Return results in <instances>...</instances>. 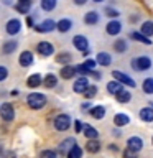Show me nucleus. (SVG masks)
<instances>
[{"label":"nucleus","instance_id":"f257e3e1","mask_svg":"<svg viewBox=\"0 0 153 158\" xmlns=\"http://www.w3.org/2000/svg\"><path fill=\"white\" fill-rule=\"evenodd\" d=\"M27 104H28L30 109H33V110L43 109L46 106V96H44V94H39V92H31V94H28V97H27Z\"/></svg>","mask_w":153,"mask_h":158},{"label":"nucleus","instance_id":"f03ea898","mask_svg":"<svg viewBox=\"0 0 153 158\" xmlns=\"http://www.w3.org/2000/svg\"><path fill=\"white\" fill-rule=\"evenodd\" d=\"M132 66H133V69H137V71H147V69L151 68V59L147 58V56H140V58L133 59Z\"/></svg>","mask_w":153,"mask_h":158},{"label":"nucleus","instance_id":"7ed1b4c3","mask_svg":"<svg viewBox=\"0 0 153 158\" xmlns=\"http://www.w3.org/2000/svg\"><path fill=\"white\" fill-rule=\"evenodd\" d=\"M0 115H2V118H3V120H7V122L13 120V118H15V109H13L12 104H10V102L2 104V106H0Z\"/></svg>","mask_w":153,"mask_h":158},{"label":"nucleus","instance_id":"20e7f679","mask_svg":"<svg viewBox=\"0 0 153 158\" xmlns=\"http://www.w3.org/2000/svg\"><path fill=\"white\" fill-rule=\"evenodd\" d=\"M69 125H71V117L66 115V114H61V115H58L56 118H54V127L58 128V130H68Z\"/></svg>","mask_w":153,"mask_h":158},{"label":"nucleus","instance_id":"39448f33","mask_svg":"<svg viewBox=\"0 0 153 158\" xmlns=\"http://www.w3.org/2000/svg\"><path fill=\"white\" fill-rule=\"evenodd\" d=\"M5 30H7V33L10 35V36H15V35H18L20 30H22V22H20L18 18L8 20L7 25H5Z\"/></svg>","mask_w":153,"mask_h":158},{"label":"nucleus","instance_id":"423d86ee","mask_svg":"<svg viewBox=\"0 0 153 158\" xmlns=\"http://www.w3.org/2000/svg\"><path fill=\"white\" fill-rule=\"evenodd\" d=\"M112 77L117 79L120 84H127L128 87H135V81H133V79L128 76V74L122 73V71H114V73H112Z\"/></svg>","mask_w":153,"mask_h":158},{"label":"nucleus","instance_id":"0eeeda50","mask_svg":"<svg viewBox=\"0 0 153 158\" xmlns=\"http://www.w3.org/2000/svg\"><path fill=\"white\" fill-rule=\"evenodd\" d=\"M56 28V22L51 18H48V20H43L39 25H36L35 27V30H36L38 33H49V31H53V30Z\"/></svg>","mask_w":153,"mask_h":158},{"label":"nucleus","instance_id":"6e6552de","mask_svg":"<svg viewBox=\"0 0 153 158\" xmlns=\"http://www.w3.org/2000/svg\"><path fill=\"white\" fill-rule=\"evenodd\" d=\"M72 44H74V48L79 49L81 53L89 49V41H87L86 36H82V35H76V36L72 38Z\"/></svg>","mask_w":153,"mask_h":158},{"label":"nucleus","instance_id":"1a4fd4ad","mask_svg":"<svg viewBox=\"0 0 153 158\" xmlns=\"http://www.w3.org/2000/svg\"><path fill=\"white\" fill-rule=\"evenodd\" d=\"M36 51L41 54V56L48 58V56H51V54L54 53V46L51 43H48V41H41V43L36 44Z\"/></svg>","mask_w":153,"mask_h":158},{"label":"nucleus","instance_id":"9d476101","mask_svg":"<svg viewBox=\"0 0 153 158\" xmlns=\"http://www.w3.org/2000/svg\"><path fill=\"white\" fill-rule=\"evenodd\" d=\"M35 61V58H33V53L31 51H23V53H20V58H18V63H20V66L22 68H30L33 64Z\"/></svg>","mask_w":153,"mask_h":158},{"label":"nucleus","instance_id":"9b49d317","mask_svg":"<svg viewBox=\"0 0 153 158\" xmlns=\"http://www.w3.org/2000/svg\"><path fill=\"white\" fill-rule=\"evenodd\" d=\"M43 84V77H41V74H31V76H28V79H27V86L30 87V89H36L38 86H41Z\"/></svg>","mask_w":153,"mask_h":158},{"label":"nucleus","instance_id":"f8f14e48","mask_svg":"<svg viewBox=\"0 0 153 158\" xmlns=\"http://www.w3.org/2000/svg\"><path fill=\"white\" fill-rule=\"evenodd\" d=\"M89 87V81H87V77H79L76 82H74V92H77V94H84V91Z\"/></svg>","mask_w":153,"mask_h":158},{"label":"nucleus","instance_id":"ddd939ff","mask_svg":"<svg viewBox=\"0 0 153 158\" xmlns=\"http://www.w3.org/2000/svg\"><path fill=\"white\" fill-rule=\"evenodd\" d=\"M120 30H122V25H120V22H117V20H112V22H109L107 27H105V31H107L109 35H112V36L118 35V33H120Z\"/></svg>","mask_w":153,"mask_h":158},{"label":"nucleus","instance_id":"4468645a","mask_svg":"<svg viewBox=\"0 0 153 158\" xmlns=\"http://www.w3.org/2000/svg\"><path fill=\"white\" fill-rule=\"evenodd\" d=\"M18 48V41L17 40H8V41H5L2 44V53L3 54H12L15 53V49Z\"/></svg>","mask_w":153,"mask_h":158},{"label":"nucleus","instance_id":"2eb2a0df","mask_svg":"<svg viewBox=\"0 0 153 158\" xmlns=\"http://www.w3.org/2000/svg\"><path fill=\"white\" fill-rule=\"evenodd\" d=\"M127 147L132 148V150H135V152H140L143 148V140L140 137H130L127 142Z\"/></svg>","mask_w":153,"mask_h":158},{"label":"nucleus","instance_id":"dca6fc26","mask_svg":"<svg viewBox=\"0 0 153 158\" xmlns=\"http://www.w3.org/2000/svg\"><path fill=\"white\" fill-rule=\"evenodd\" d=\"M30 8H31V0H18L15 3V10L18 13H28Z\"/></svg>","mask_w":153,"mask_h":158},{"label":"nucleus","instance_id":"f3484780","mask_svg":"<svg viewBox=\"0 0 153 158\" xmlns=\"http://www.w3.org/2000/svg\"><path fill=\"white\" fill-rule=\"evenodd\" d=\"M71 28H72V22L69 18H61L59 22H56V30H58V31H61V33H66Z\"/></svg>","mask_w":153,"mask_h":158},{"label":"nucleus","instance_id":"a211bd4d","mask_svg":"<svg viewBox=\"0 0 153 158\" xmlns=\"http://www.w3.org/2000/svg\"><path fill=\"white\" fill-rule=\"evenodd\" d=\"M96 61L101 64V66H110L112 56L109 53H105V51H101V53H97V59H96Z\"/></svg>","mask_w":153,"mask_h":158},{"label":"nucleus","instance_id":"6ab92c4d","mask_svg":"<svg viewBox=\"0 0 153 158\" xmlns=\"http://www.w3.org/2000/svg\"><path fill=\"white\" fill-rule=\"evenodd\" d=\"M74 74H76V68L71 66V64H66V66L61 68V77L63 79H72Z\"/></svg>","mask_w":153,"mask_h":158},{"label":"nucleus","instance_id":"aec40b11","mask_svg":"<svg viewBox=\"0 0 153 158\" xmlns=\"http://www.w3.org/2000/svg\"><path fill=\"white\" fill-rule=\"evenodd\" d=\"M99 22V13L97 12H87L86 15H84V23L86 25H96Z\"/></svg>","mask_w":153,"mask_h":158},{"label":"nucleus","instance_id":"412c9836","mask_svg":"<svg viewBox=\"0 0 153 158\" xmlns=\"http://www.w3.org/2000/svg\"><path fill=\"white\" fill-rule=\"evenodd\" d=\"M58 84V77L54 76V74H46V76L43 77V86L44 87H48V89H51L54 87Z\"/></svg>","mask_w":153,"mask_h":158},{"label":"nucleus","instance_id":"4be33fe9","mask_svg":"<svg viewBox=\"0 0 153 158\" xmlns=\"http://www.w3.org/2000/svg\"><path fill=\"white\" fill-rule=\"evenodd\" d=\"M140 118L143 122H153V107H145L140 110Z\"/></svg>","mask_w":153,"mask_h":158},{"label":"nucleus","instance_id":"5701e85b","mask_svg":"<svg viewBox=\"0 0 153 158\" xmlns=\"http://www.w3.org/2000/svg\"><path fill=\"white\" fill-rule=\"evenodd\" d=\"M91 115L94 118H97V120H101V118H104V115H105V107L104 106H96L91 109Z\"/></svg>","mask_w":153,"mask_h":158},{"label":"nucleus","instance_id":"b1692460","mask_svg":"<svg viewBox=\"0 0 153 158\" xmlns=\"http://www.w3.org/2000/svg\"><path fill=\"white\" fill-rule=\"evenodd\" d=\"M114 122H115L117 127H123L130 122V117H128L127 114H117V115L114 117Z\"/></svg>","mask_w":153,"mask_h":158},{"label":"nucleus","instance_id":"393cba45","mask_svg":"<svg viewBox=\"0 0 153 158\" xmlns=\"http://www.w3.org/2000/svg\"><path fill=\"white\" fill-rule=\"evenodd\" d=\"M115 99H117L118 102H122V104H127V102L132 99V94L127 92L125 89H122V91H118V92L115 94Z\"/></svg>","mask_w":153,"mask_h":158},{"label":"nucleus","instance_id":"a878e982","mask_svg":"<svg viewBox=\"0 0 153 158\" xmlns=\"http://www.w3.org/2000/svg\"><path fill=\"white\" fill-rule=\"evenodd\" d=\"M39 5H41V8L44 10V12H51V10L56 8L58 0H41V2H39Z\"/></svg>","mask_w":153,"mask_h":158},{"label":"nucleus","instance_id":"bb28decb","mask_svg":"<svg viewBox=\"0 0 153 158\" xmlns=\"http://www.w3.org/2000/svg\"><path fill=\"white\" fill-rule=\"evenodd\" d=\"M86 150H87L89 153H97L99 150H101V143H99L96 138H92V140H89V142H87Z\"/></svg>","mask_w":153,"mask_h":158},{"label":"nucleus","instance_id":"cd10ccee","mask_svg":"<svg viewBox=\"0 0 153 158\" xmlns=\"http://www.w3.org/2000/svg\"><path fill=\"white\" fill-rule=\"evenodd\" d=\"M54 59H56V63H59V64H64V66H66V64L71 63L72 56H71L69 53H59V54H58V56L54 58Z\"/></svg>","mask_w":153,"mask_h":158},{"label":"nucleus","instance_id":"c85d7f7f","mask_svg":"<svg viewBox=\"0 0 153 158\" xmlns=\"http://www.w3.org/2000/svg\"><path fill=\"white\" fill-rule=\"evenodd\" d=\"M84 135H86L89 140H92V138H97L99 137V132L94 127H91V125H84Z\"/></svg>","mask_w":153,"mask_h":158},{"label":"nucleus","instance_id":"c756f323","mask_svg":"<svg viewBox=\"0 0 153 158\" xmlns=\"http://www.w3.org/2000/svg\"><path fill=\"white\" fill-rule=\"evenodd\" d=\"M130 36L133 38V40H137V41H140V43H143V44H151V40H148V36H145L143 33H138V31H133Z\"/></svg>","mask_w":153,"mask_h":158},{"label":"nucleus","instance_id":"7c9ffc66","mask_svg":"<svg viewBox=\"0 0 153 158\" xmlns=\"http://www.w3.org/2000/svg\"><path fill=\"white\" fill-rule=\"evenodd\" d=\"M114 49H115L117 53H125L127 51V40H117V41L114 43Z\"/></svg>","mask_w":153,"mask_h":158},{"label":"nucleus","instance_id":"2f4dec72","mask_svg":"<svg viewBox=\"0 0 153 158\" xmlns=\"http://www.w3.org/2000/svg\"><path fill=\"white\" fill-rule=\"evenodd\" d=\"M107 91L110 92V94H117L118 91H122L120 82H118V81H110V82L107 84Z\"/></svg>","mask_w":153,"mask_h":158},{"label":"nucleus","instance_id":"473e14b6","mask_svg":"<svg viewBox=\"0 0 153 158\" xmlns=\"http://www.w3.org/2000/svg\"><path fill=\"white\" fill-rule=\"evenodd\" d=\"M143 92L145 94H153V77H147L143 81Z\"/></svg>","mask_w":153,"mask_h":158},{"label":"nucleus","instance_id":"72a5a7b5","mask_svg":"<svg viewBox=\"0 0 153 158\" xmlns=\"http://www.w3.org/2000/svg\"><path fill=\"white\" fill-rule=\"evenodd\" d=\"M68 156H69V158H82V150H81V147L74 145L71 150L68 152Z\"/></svg>","mask_w":153,"mask_h":158},{"label":"nucleus","instance_id":"f704fd0d","mask_svg":"<svg viewBox=\"0 0 153 158\" xmlns=\"http://www.w3.org/2000/svg\"><path fill=\"white\" fill-rule=\"evenodd\" d=\"M142 33L145 36H151L153 35V22H145L142 25Z\"/></svg>","mask_w":153,"mask_h":158},{"label":"nucleus","instance_id":"c9c22d12","mask_svg":"<svg viewBox=\"0 0 153 158\" xmlns=\"http://www.w3.org/2000/svg\"><path fill=\"white\" fill-rule=\"evenodd\" d=\"M74 145H76V140L74 138H68V140H64L61 143V150H71Z\"/></svg>","mask_w":153,"mask_h":158},{"label":"nucleus","instance_id":"e433bc0d","mask_svg":"<svg viewBox=\"0 0 153 158\" xmlns=\"http://www.w3.org/2000/svg\"><path fill=\"white\" fill-rule=\"evenodd\" d=\"M96 64H97V61H94V59H86V61L82 63V66L87 69V71H94L96 69Z\"/></svg>","mask_w":153,"mask_h":158},{"label":"nucleus","instance_id":"4c0bfd02","mask_svg":"<svg viewBox=\"0 0 153 158\" xmlns=\"http://www.w3.org/2000/svg\"><path fill=\"white\" fill-rule=\"evenodd\" d=\"M39 158H58V153L53 150H43L39 153Z\"/></svg>","mask_w":153,"mask_h":158},{"label":"nucleus","instance_id":"58836bf2","mask_svg":"<svg viewBox=\"0 0 153 158\" xmlns=\"http://www.w3.org/2000/svg\"><path fill=\"white\" fill-rule=\"evenodd\" d=\"M97 94V87L96 86H89L86 91H84V96H86L87 99H91V97H94Z\"/></svg>","mask_w":153,"mask_h":158},{"label":"nucleus","instance_id":"ea45409f","mask_svg":"<svg viewBox=\"0 0 153 158\" xmlns=\"http://www.w3.org/2000/svg\"><path fill=\"white\" fill-rule=\"evenodd\" d=\"M123 158H137V152L127 147V148H125V152H123Z\"/></svg>","mask_w":153,"mask_h":158},{"label":"nucleus","instance_id":"a19ab883","mask_svg":"<svg viewBox=\"0 0 153 158\" xmlns=\"http://www.w3.org/2000/svg\"><path fill=\"white\" fill-rule=\"evenodd\" d=\"M7 77H8V69L5 66H0V82L5 81Z\"/></svg>","mask_w":153,"mask_h":158},{"label":"nucleus","instance_id":"79ce46f5","mask_svg":"<svg viewBox=\"0 0 153 158\" xmlns=\"http://www.w3.org/2000/svg\"><path fill=\"white\" fill-rule=\"evenodd\" d=\"M105 15H109V17H117L118 12H117V10H114V8H105Z\"/></svg>","mask_w":153,"mask_h":158},{"label":"nucleus","instance_id":"37998d69","mask_svg":"<svg viewBox=\"0 0 153 158\" xmlns=\"http://www.w3.org/2000/svg\"><path fill=\"white\" fill-rule=\"evenodd\" d=\"M74 127H76V132H82V130H84V125H82V123L79 122V120L74 123Z\"/></svg>","mask_w":153,"mask_h":158},{"label":"nucleus","instance_id":"c03bdc74","mask_svg":"<svg viewBox=\"0 0 153 158\" xmlns=\"http://www.w3.org/2000/svg\"><path fill=\"white\" fill-rule=\"evenodd\" d=\"M82 110H91V104H89V102H84V104H82Z\"/></svg>","mask_w":153,"mask_h":158},{"label":"nucleus","instance_id":"a18cd8bd","mask_svg":"<svg viewBox=\"0 0 153 158\" xmlns=\"http://www.w3.org/2000/svg\"><path fill=\"white\" fill-rule=\"evenodd\" d=\"M27 27H33V18L31 17H27Z\"/></svg>","mask_w":153,"mask_h":158},{"label":"nucleus","instance_id":"49530a36","mask_svg":"<svg viewBox=\"0 0 153 158\" xmlns=\"http://www.w3.org/2000/svg\"><path fill=\"white\" fill-rule=\"evenodd\" d=\"M86 2H87V0H74V3H76V5H84Z\"/></svg>","mask_w":153,"mask_h":158},{"label":"nucleus","instance_id":"de8ad7c7","mask_svg":"<svg viewBox=\"0 0 153 158\" xmlns=\"http://www.w3.org/2000/svg\"><path fill=\"white\" fill-rule=\"evenodd\" d=\"M18 94H20V92H18V89H13V91H12V96H13V97H15V96H18Z\"/></svg>","mask_w":153,"mask_h":158},{"label":"nucleus","instance_id":"09e8293b","mask_svg":"<svg viewBox=\"0 0 153 158\" xmlns=\"http://www.w3.org/2000/svg\"><path fill=\"white\" fill-rule=\"evenodd\" d=\"M8 158H17V155H13V153H8Z\"/></svg>","mask_w":153,"mask_h":158},{"label":"nucleus","instance_id":"8fccbe9b","mask_svg":"<svg viewBox=\"0 0 153 158\" xmlns=\"http://www.w3.org/2000/svg\"><path fill=\"white\" fill-rule=\"evenodd\" d=\"M94 2H97V3H101V2H104V0H94Z\"/></svg>","mask_w":153,"mask_h":158},{"label":"nucleus","instance_id":"3c124183","mask_svg":"<svg viewBox=\"0 0 153 158\" xmlns=\"http://www.w3.org/2000/svg\"><path fill=\"white\" fill-rule=\"evenodd\" d=\"M0 155H2V145H0Z\"/></svg>","mask_w":153,"mask_h":158},{"label":"nucleus","instance_id":"603ef678","mask_svg":"<svg viewBox=\"0 0 153 158\" xmlns=\"http://www.w3.org/2000/svg\"><path fill=\"white\" fill-rule=\"evenodd\" d=\"M151 143H153V138H151Z\"/></svg>","mask_w":153,"mask_h":158}]
</instances>
